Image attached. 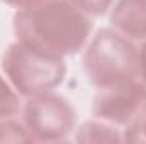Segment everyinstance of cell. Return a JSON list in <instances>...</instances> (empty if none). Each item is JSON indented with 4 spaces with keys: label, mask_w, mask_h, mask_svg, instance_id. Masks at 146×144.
I'll use <instances>...</instances> for the list:
<instances>
[{
    "label": "cell",
    "mask_w": 146,
    "mask_h": 144,
    "mask_svg": "<svg viewBox=\"0 0 146 144\" xmlns=\"http://www.w3.org/2000/svg\"><path fill=\"white\" fill-rule=\"evenodd\" d=\"M110 26L131 41H146V0H115Z\"/></svg>",
    "instance_id": "6"
},
{
    "label": "cell",
    "mask_w": 146,
    "mask_h": 144,
    "mask_svg": "<svg viewBox=\"0 0 146 144\" xmlns=\"http://www.w3.org/2000/svg\"><path fill=\"white\" fill-rule=\"evenodd\" d=\"M15 39L46 54L66 58L80 53L90 37V17L72 0H42L12 17Z\"/></svg>",
    "instance_id": "1"
},
{
    "label": "cell",
    "mask_w": 146,
    "mask_h": 144,
    "mask_svg": "<svg viewBox=\"0 0 146 144\" xmlns=\"http://www.w3.org/2000/svg\"><path fill=\"white\" fill-rule=\"evenodd\" d=\"M21 114L33 143L66 141L76 126V110L72 102L54 90L26 98Z\"/></svg>",
    "instance_id": "4"
},
{
    "label": "cell",
    "mask_w": 146,
    "mask_h": 144,
    "mask_svg": "<svg viewBox=\"0 0 146 144\" xmlns=\"http://www.w3.org/2000/svg\"><path fill=\"white\" fill-rule=\"evenodd\" d=\"M0 143H33V137L22 120L10 117L0 120Z\"/></svg>",
    "instance_id": "9"
},
{
    "label": "cell",
    "mask_w": 146,
    "mask_h": 144,
    "mask_svg": "<svg viewBox=\"0 0 146 144\" xmlns=\"http://www.w3.org/2000/svg\"><path fill=\"white\" fill-rule=\"evenodd\" d=\"M145 112L146 83L143 80L97 88L92 100V115L121 131L134 124Z\"/></svg>",
    "instance_id": "5"
},
{
    "label": "cell",
    "mask_w": 146,
    "mask_h": 144,
    "mask_svg": "<svg viewBox=\"0 0 146 144\" xmlns=\"http://www.w3.org/2000/svg\"><path fill=\"white\" fill-rule=\"evenodd\" d=\"M73 3L85 12L88 17H99L109 12L110 7L115 3V0H72Z\"/></svg>",
    "instance_id": "10"
},
{
    "label": "cell",
    "mask_w": 146,
    "mask_h": 144,
    "mask_svg": "<svg viewBox=\"0 0 146 144\" xmlns=\"http://www.w3.org/2000/svg\"><path fill=\"white\" fill-rule=\"evenodd\" d=\"M139 63H141V80L146 83V41L139 48Z\"/></svg>",
    "instance_id": "13"
},
{
    "label": "cell",
    "mask_w": 146,
    "mask_h": 144,
    "mask_svg": "<svg viewBox=\"0 0 146 144\" xmlns=\"http://www.w3.org/2000/svg\"><path fill=\"white\" fill-rule=\"evenodd\" d=\"M22 105L19 92L10 85L5 75H0V120L19 115L22 112Z\"/></svg>",
    "instance_id": "8"
},
{
    "label": "cell",
    "mask_w": 146,
    "mask_h": 144,
    "mask_svg": "<svg viewBox=\"0 0 146 144\" xmlns=\"http://www.w3.org/2000/svg\"><path fill=\"white\" fill-rule=\"evenodd\" d=\"M124 143H143L146 144V112L127 129L122 131Z\"/></svg>",
    "instance_id": "11"
},
{
    "label": "cell",
    "mask_w": 146,
    "mask_h": 144,
    "mask_svg": "<svg viewBox=\"0 0 146 144\" xmlns=\"http://www.w3.org/2000/svg\"><path fill=\"white\" fill-rule=\"evenodd\" d=\"M0 2H3V3H7V5H10V7L19 10V9H26V7L36 5V3L42 2V0H0Z\"/></svg>",
    "instance_id": "12"
},
{
    "label": "cell",
    "mask_w": 146,
    "mask_h": 144,
    "mask_svg": "<svg viewBox=\"0 0 146 144\" xmlns=\"http://www.w3.org/2000/svg\"><path fill=\"white\" fill-rule=\"evenodd\" d=\"M83 71L95 88L141 80L139 48L115 29H100L85 49Z\"/></svg>",
    "instance_id": "2"
},
{
    "label": "cell",
    "mask_w": 146,
    "mask_h": 144,
    "mask_svg": "<svg viewBox=\"0 0 146 144\" xmlns=\"http://www.w3.org/2000/svg\"><path fill=\"white\" fill-rule=\"evenodd\" d=\"M76 143H124L122 131L102 120H88L80 126L75 136Z\"/></svg>",
    "instance_id": "7"
},
{
    "label": "cell",
    "mask_w": 146,
    "mask_h": 144,
    "mask_svg": "<svg viewBox=\"0 0 146 144\" xmlns=\"http://www.w3.org/2000/svg\"><path fill=\"white\" fill-rule=\"evenodd\" d=\"M2 71L21 97L29 98L58 88L66 78V63L15 39L2 56Z\"/></svg>",
    "instance_id": "3"
}]
</instances>
